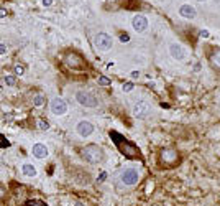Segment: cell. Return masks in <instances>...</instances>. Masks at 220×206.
<instances>
[{
	"instance_id": "1",
	"label": "cell",
	"mask_w": 220,
	"mask_h": 206,
	"mask_svg": "<svg viewBox=\"0 0 220 206\" xmlns=\"http://www.w3.org/2000/svg\"><path fill=\"white\" fill-rule=\"evenodd\" d=\"M110 137H112L113 144L117 145V148L123 153L125 157H130V158H140V150H138V147L135 144H131L125 139V137H121L120 134L117 132H110Z\"/></svg>"
},
{
	"instance_id": "2",
	"label": "cell",
	"mask_w": 220,
	"mask_h": 206,
	"mask_svg": "<svg viewBox=\"0 0 220 206\" xmlns=\"http://www.w3.org/2000/svg\"><path fill=\"white\" fill-rule=\"evenodd\" d=\"M80 157H82L87 163L90 165H99L103 162L105 158V153H103V148L95 145V144H89L80 148Z\"/></svg>"
},
{
	"instance_id": "3",
	"label": "cell",
	"mask_w": 220,
	"mask_h": 206,
	"mask_svg": "<svg viewBox=\"0 0 220 206\" xmlns=\"http://www.w3.org/2000/svg\"><path fill=\"white\" fill-rule=\"evenodd\" d=\"M76 101L79 102L80 106H84V107H89V109H94V107L99 106V99L89 93V91H84V89H79L76 91Z\"/></svg>"
},
{
	"instance_id": "4",
	"label": "cell",
	"mask_w": 220,
	"mask_h": 206,
	"mask_svg": "<svg viewBox=\"0 0 220 206\" xmlns=\"http://www.w3.org/2000/svg\"><path fill=\"white\" fill-rule=\"evenodd\" d=\"M94 45H95V48L102 51V53H105V51H110L113 46V38L108 35V33L105 31H100V33H97L95 38H94Z\"/></svg>"
},
{
	"instance_id": "5",
	"label": "cell",
	"mask_w": 220,
	"mask_h": 206,
	"mask_svg": "<svg viewBox=\"0 0 220 206\" xmlns=\"http://www.w3.org/2000/svg\"><path fill=\"white\" fill-rule=\"evenodd\" d=\"M138 180H140V171L133 167H128L125 168L123 171L120 173V181L123 183L125 186H135Z\"/></svg>"
},
{
	"instance_id": "6",
	"label": "cell",
	"mask_w": 220,
	"mask_h": 206,
	"mask_svg": "<svg viewBox=\"0 0 220 206\" xmlns=\"http://www.w3.org/2000/svg\"><path fill=\"white\" fill-rule=\"evenodd\" d=\"M151 111H153V107H151V104H149L148 101H136L135 104H133V109H131V112H133V116L135 117H138V119H143V117H148L149 114H151Z\"/></svg>"
},
{
	"instance_id": "7",
	"label": "cell",
	"mask_w": 220,
	"mask_h": 206,
	"mask_svg": "<svg viewBox=\"0 0 220 206\" xmlns=\"http://www.w3.org/2000/svg\"><path fill=\"white\" fill-rule=\"evenodd\" d=\"M51 112L54 114V116H64L67 112V102L62 99V97H54V99H51Z\"/></svg>"
},
{
	"instance_id": "8",
	"label": "cell",
	"mask_w": 220,
	"mask_h": 206,
	"mask_svg": "<svg viewBox=\"0 0 220 206\" xmlns=\"http://www.w3.org/2000/svg\"><path fill=\"white\" fill-rule=\"evenodd\" d=\"M94 124L89 122V121H79L77 125H76V132L82 137V139H87V137H90L92 134H94Z\"/></svg>"
},
{
	"instance_id": "9",
	"label": "cell",
	"mask_w": 220,
	"mask_h": 206,
	"mask_svg": "<svg viewBox=\"0 0 220 206\" xmlns=\"http://www.w3.org/2000/svg\"><path fill=\"white\" fill-rule=\"evenodd\" d=\"M169 53L176 61H184L187 56V50L184 48V45H181V43H171L169 45Z\"/></svg>"
},
{
	"instance_id": "10",
	"label": "cell",
	"mask_w": 220,
	"mask_h": 206,
	"mask_svg": "<svg viewBox=\"0 0 220 206\" xmlns=\"http://www.w3.org/2000/svg\"><path fill=\"white\" fill-rule=\"evenodd\" d=\"M131 25H133V28H135V31H138V33H143V31L148 28V18H146L144 15L138 13V15H135V17H133Z\"/></svg>"
},
{
	"instance_id": "11",
	"label": "cell",
	"mask_w": 220,
	"mask_h": 206,
	"mask_svg": "<svg viewBox=\"0 0 220 206\" xmlns=\"http://www.w3.org/2000/svg\"><path fill=\"white\" fill-rule=\"evenodd\" d=\"M66 65L69 68H76V69H80V68H84V63H82V58H80L79 55L76 53H67L66 55Z\"/></svg>"
},
{
	"instance_id": "12",
	"label": "cell",
	"mask_w": 220,
	"mask_h": 206,
	"mask_svg": "<svg viewBox=\"0 0 220 206\" xmlns=\"http://www.w3.org/2000/svg\"><path fill=\"white\" fill-rule=\"evenodd\" d=\"M179 15L184 17V18H189V20H192L197 17V10H195L192 5H189V3H184L179 7Z\"/></svg>"
},
{
	"instance_id": "13",
	"label": "cell",
	"mask_w": 220,
	"mask_h": 206,
	"mask_svg": "<svg viewBox=\"0 0 220 206\" xmlns=\"http://www.w3.org/2000/svg\"><path fill=\"white\" fill-rule=\"evenodd\" d=\"M31 153H33L34 158L43 160V158L48 157V147H46L44 144H34L33 148H31Z\"/></svg>"
},
{
	"instance_id": "14",
	"label": "cell",
	"mask_w": 220,
	"mask_h": 206,
	"mask_svg": "<svg viewBox=\"0 0 220 206\" xmlns=\"http://www.w3.org/2000/svg\"><path fill=\"white\" fill-rule=\"evenodd\" d=\"M21 173L25 176H36L38 175V170L33 163H23L21 165Z\"/></svg>"
},
{
	"instance_id": "15",
	"label": "cell",
	"mask_w": 220,
	"mask_h": 206,
	"mask_svg": "<svg viewBox=\"0 0 220 206\" xmlns=\"http://www.w3.org/2000/svg\"><path fill=\"white\" fill-rule=\"evenodd\" d=\"M44 102H46V96H44V93L38 91V93L34 94V97H33V106L41 107V106H44Z\"/></svg>"
},
{
	"instance_id": "16",
	"label": "cell",
	"mask_w": 220,
	"mask_h": 206,
	"mask_svg": "<svg viewBox=\"0 0 220 206\" xmlns=\"http://www.w3.org/2000/svg\"><path fill=\"white\" fill-rule=\"evenodd\" d=\"M38 127L41 129V130H46V129H49V122L46 121V119H38Z\"/></svg>"
},
{
	"instance_id": "17",
	"label": "cell",
	"mask_w": 220,
	"mask_h": 206,
	"mask_svg": "<svg viewBox=\"0 0 220 206\" xmlns=\"http://www.w3.org/2000/svg\"><path fill=\"white\" fill-rule=\"evenodd\" d=\"M133 88H135V86H133V83H123V86H121V91H123V93H130V91H133Z\"/></svg>"
},
{
	"instance_id": "18",
	"label": "cell",
	"mask_w": 220,
	"mask_h": 206,
	"mask_svg": "<svg viewBox=\"0 0 220 206\" xmlns=\"http://www.w3.org/2000/svg\"><path fill=\"white\" fill-rule=\"evenodd\" d=\"M15 74H16V76H23V74H25V66H23V65H16L15 66Z\"/></svg>"
},
{
	"instance_id": "19",
	"label": "cell",
	"mask_w": 220,
	"mask_h": 206,
	"mask_svg": "<svg viewBox=\"0 0 220 206\" xmlns=\"http://www.w3.org/2000/svg\"><path fill=\"white\" fill-rule=\"evenodd\" d=\"M25 206H46V204L41 203V201H36V199H28L25 203Z\"/></svg>"
},
{
	"instance_id": "20",
	"label": "cell",
	"mask_w": 220,
	"mask_h": 206,
	"mask_svg": "<svg viewBox=\"0 0 220 206\" xmlns=\"http://www.w3.org/2000/svg\"><path fill=\"white\" fill-rule=\"evenodd\" d=\"M15 76H11V74H10V76H5V84H7V86H15Z\"/></svg>"
},
{
	"instance_id": "21",
	"label": "cell",
	"mask_w": 220,
	"mask_h": 206,
	"mask_svg": "<svg viewBox=\"0 0 220 206\" xmlns=\"http://www.w3.org/2000/svg\"><path fill=\"white\" fill-rule=\"evenodd\" d=\"M7 198V190H5V188L0 185V201H2V199H5Z\"/></svg>"
},
{
	"instance_id": "22",
	"label": "cell",
	"mask_w": 220,
	"mask_h": 206,
	"mask_svg": "<svg viewBox=\"0 0 220 206\" xmlns=\"http://www.w3.org/2000/svg\"><path fill=\"white\" fill-rule=\"evenodd\" d=\"M99 83L103 84V86H108V84H110V79L105 78V76H100V78H99Z\"/></svg>"
},
{
	"instance_id": "23",
	"label": "cell",
	"mask_w": 220,
	"mask_h": 206,
	"mask_svg": "<svg viewBox=\"0 0 220 206\" xmlns=\"http://www.w3.org/2000/svg\"><path fill=\"white\" fill-rule=\"evenodd\" d=\"M7 45L5 43H0V56H3V55H7Z\"/></svg>"
},
{
	"instance_id": "24",
	"label": "cell",
	"mask_w": 220,
	"mask_h": 206,
	"mask_svg": "<svg viewBox=\"0 0 220 206\" xmlns=\"http://www.w3.org/2000/svg\"><path fill=\"white\" fill-rule=\"evenodd\" d=\"M140 74H141L140 71H131L130 76H131V79H138V78H140Z\"/></svg>"
},
{
	"instance_id": "25",
	"label": "cell",
	"mask_w": 220,
	"mask_h": 206,
	"mask_svg": "<svg viewBox=\"0 0 220 206\" xmlns=\"http://www.w3.org/2000/svg\"><path fill=\"white\" fill-rule=\"evenodd\" d=\"M209 35H210L209 31H205V30H200V36H202V38H209Z\"/></svg>"
},
{
	"instance_id": "26",
	"label": "cell",
	"mask_w": 220,
	"mask_h": 206,
	"mask_svg": "<svg viewBox=\"0 0 220 206\" xmlns=\"http://www.w3.org/2000/svg\"><path fill=\"white\" fill-rule=\"evenodd\" d=\"M213 61H215V65L220 66V53H217L215 56H213Z\"/></svg>"
},
{
	"instance_id": "27",
	"label": "cell",
	"mask_w": 220,
	"mask_h": 206,
	"mask_svg": "<svg viewBox=\"0 0 220 206\" xmlns=\"http://www.w3.org/2000/svg\"><path fill=\"white\" fill-rule=\"evenodd\" d=\"M51 3H53V0H43V5H44V7H49Z\"/></svg>"
},
{
	"instance_id": "28",
	"label": "cell",
	"mask_w": 220,
	"mask_h": 206,
	"mask_svg": "<svg viewBox=\"0 0 220 206\" xmlns=\"http://www.w3.org/2000/svg\"><path fill=\"white\" fill-rule=\"evenodd\" d=\"M7 15V10H3V8H0V17H5Z\"/></svg>"
},
{
	"instance_id": "29",
	"label": "cell",
	"mask_w": 220,
	"mask_h": 206,
	"mask_svg": "<svg viewBox=\"0 0 220 206\" xmlns=\"http://www.w3.org/2000/svg\"><path fill=\"white\" fill-rule=\"evenodd\" d=\"M105 176H107V173H102V175L99 176V180H100V181H103V178H105Z\"/></svg>"
},
{
	"instance_id": "30",
	"label": "cell",
	"mask_w": 220,
	"mask_h": 206,
	"mask_svg": "<svg viewBox=\"0 0 220 206\" xmlns=\"http://www.w3.org/2000/svg\"><path fill=\"white\" fill-rule=\"evenodd\" d=\"M197 2H207V0H197Z\"/></svg>"
}]
</instances>
